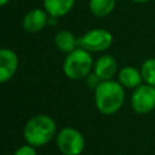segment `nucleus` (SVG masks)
<instances>
[{"label": "nucleus", "mask_w": 155, "mask_h": 155, "mask_svg": "<svg viewBox=\"0 0 155 155\" xmlns=\"http://www.w3.org/2000/svg\"><path fill=\"white\" fill-rule=\"evenodd\" d=\"M125 102V87L115 80L101 81L94 88V103L103 115L117 113Z\"/></svg>", "instance_id": "nucleus-1"}, {"label": "nucleus", "mask_w": 155, "mask_h": 155, "mask_svg": "<svg viewBox=\"0 0 155 155\" xmlns=\"http://www.w3.org/2000/svg\"><path fill=\"white\" fill-rule=\"evenodd\" d=\"M57 126L54 120L45 114L30 117L23 128V138L27 144L35 148L47 144L56 136Z\"/></svg>", "instance_id": "nucleus-2"}, {"label": "nucleus", "mask_w": 155, "mask_h": 155, "mask_svg": "<svg viewBox=\"0 0 155 155\" xmlns=\"http://www.w3.org/2000/svg\"><path fill=\"white\" fill-rule=\"evenodd\" d=\"M93 64L94 62L90 51L79 46L70 53H67L63 62V73L71 80L86 79L91 74Z\"/></svg>", "instance_id": "nucleus-3"}, {"label": "nucleus", "mask_w": 155, "mask_h": 155, "mask_svg": "<svg viewBox=\"0 0 155 155\" xmlns=\"http://www.w3.org/2000/svg\"><path fill=\"white\" fill-rule=\"evenodd\" d=\"M56 144L63 155H80L85 149V138L79 130L64 127L57 133Z\"/></svg>", "instance_id": "nucleus-4"}, {"label": "nucleus", "mask_w": 155, "mask_h": 155, "mask_svg": "<svg viewBox=\"0 0 155 155\" xmlns=\"http://www.w3.org/2000/svg\"><path fill=\"white\" fill-rule=\"evenodd\" d=\"M113 34L102 28H96L86 31L79 38V46L90 52L107 51L113 44Z\"/></svg>", "instance_id": "nucleus-5"}, {"label": "nucleus", "mask_w": 155, "mask_h": 155, "mask_svg": "<svg viewBox=\"0 0 155 155\" xmlns=\"http://www.w3.org/2000/svg\"><path fill=\"white\" fill-rule=\"evenodd\" d=\"M131 107L137 114H149L155 108V87L142 84L133 90L131 96Z\"/></svg>", "instance_id": "nucleus-6"}, {"label": "nucleus", "mask_w": 155, "mask_h": 155, "mask_svg": "<svg viewBox=\"0 0 155 155\" xmlns=\"http://www.w3.org/2000/svg\"><path fill=\"white\" fill-rule=\"evenodd\" d=\"M19 59L17 53L7 47L0 50V82H6L17 73Z\"/></svg>", "instance_id": "nucleus-7"}, {"label": "nucleus", "mask_w": 155, "mask_h": 155, "mask_svg": "<svg viewBox=\"0 0 155 155\" xmlns=\"http://www.w3.org/2000/svg\"><path fill=\"white\" fill-rule=\"evenodd\" d=\"M50 15L44 8H33L23 17V29L30 34L41 31L48 24Z\"/></svg>", "instance_id": "nucleus-8"}, {"label": "nucleus", "mask_w": 155, "mask_h": 155, "mask_svg": "<svg viewBox=\"0 0 155 155\" xmlns=\"http://www.w3.org/2000/svg\"><path fill=\"white\" fill-rule=\"evenodd\" d=\"M93 73L99 78L101 81L113 80V78L119 73L116 59L110 54L98 57L93 64Z\"/></svg>", "instance_id": "nucleus-9"}, {"label": "nucleus", "mask_w": 155, "mask_h": 155, "mask_svg": "<svg viewBox=\"0 0 155 155\" xmlns=\"http://www.w3.org/2000/svg\"><path fill=\"white\" fill-rule=\"evenodd\" d=\"M117 81L125 87V88H137L138 86H140L144 81H143V76H142V71L138 70L137 68L132 67V65H127L124 67L119 70L117 73Z\"/></svg>", "instance_id": "nucleus-10"}, {"label": "nucleus", "mask_w": 155, "mask_h": 155, "mask_svg": "<svg viewBox=\"0 0 155 155\" xmlns=\"http://www.w3.org/2000/svg\"><path fill=\"white\" fill-rule=\"evenodd\" d=\"M54 46L63 53H70L79 47V39L69 30H59L53 38Z\"/></svg>", "instance_id": "nucleus-11"}, {"label": "nucleus", "mask_w": 155, "mask_h": 155, "mask_svg": "<svg viewBox=\"0 0 155 155\" xmlns=\"http://www.w3.org/2000/svg\"><path fill=\"white\" fill-rule=\"evenodd\" d=\"M42 4L50 16L61 18L71 11L75 0H42Z\"/></svg>", "instance_id": "nucleus-12"}, {"label": "nucleus", "mask_w": 155, "mask_h": 155, "mask_svg": "<svg viewBox=\"0 0 155 155\" xmlns=\"http://www.w3.org/2000/svg\"><path fill=\"white\" fill-rule=\"evenodd\" d=\"M116 6V0H90L88 7L93 16L103 18L109 16Z\"/></svg>", "instance_id": "nucleus-13"}, {"label": "nucleus", "mask_w": 155, "mask_h": 155, "mask_svg": "<svg viewBox=\"0 0 155 155\" xmlns=\"http://www.w3.org/2000/svg\"><path fill=\"white\" fill-rule=\"evenodd\" d=\"M140 71H142L143 81L155 87V58H149L144 61Z\"/></svg>", "instance_id": "nucleus-14"}, {"label": "nucleus", "mask_w": 155, "mask_h": 155, "mask_svg": "<svg viewBox=\"0 0 155 155\" xmlns=\"http://www.w3.org/2000/svg\"><path fill=\"white\" fill-rule=\"evenodd\" d=\"M13 155H38L35 147L30 145V144H24L19 148H17L13 153Z\"/></svg>", "instance_id": "nucleus-15"}, {"label": "nucleus", "mask_w": 155, "mask_h": 155, "mask_svg": "<svg viewBox=\"0 0 155 155\" xmlns=\"http://www.w3.org/2000/svg\"><path fill=\"white\" fill-rule=\"evenodd\" d=\"M10 1H11V0H0V5H1V6H5V5H6L7 2H10Z\"/></svg>", "instance_id": "nucleus-16"}, {"label": "nucleus", "mask_w": 155, "mask_h": 155, "mask_svg": "<svg viewBox=\"0 0 155 155\" xmlns=\"http://www.w3.org/2000/svg\"><path fill=\"white\" fill-rule=\"evenodd\" d=\"M134 2H147V1H150V0H133Z\"/></svg>", "instance_id": "nucleus-17"}]
</instances>
